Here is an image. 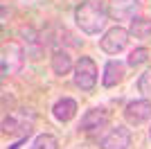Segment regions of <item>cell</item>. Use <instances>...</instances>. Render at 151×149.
<instances>
[{
  "instance_id": "obj_1",
  "label": "cell",
  "mask_w": 151,
  "mask_h": 149,
  "mask_svg": "<svg viewBox=\"0 0 151 149\" xmlns=\"http://www.w3.org/2000/svg\"><path fill=\"white\" fill-rule=\"evenodd\" d=\"M108 20V5L101 0H83L75 9V23L83 34H99Z\"/></svg>"
},
{
  "instance_id": "obj_2",
  "label": "cell",
  "mask_w": 151,
  "mask_h": 149,
  "mask_svg": "<svg viewBox=\"0 0 151 149\" xmlns=\"http://www.w3.org/2000/svg\"><path fill=\"white\" fill-rule=\"evenodd\" d=\"M36 115L29 108H18V111H12L9 115H5L2 120V131L7 136H20L27 138L32 133V124H34Z\"/></svg>"
},
{
  "instance_id": "obj_3",
  "label": "cell",
  "mask_w": 151,
  "mask_h": 149,
  "mask_svg": "<svg viewBox=\"0 0 151 149\" xmlns=\"http://www.w3.org/2000/svg\"><path fill=\"white\" fill-rule=\"evenodd\" d=\"M72 79H75V86L81 88V90H93L95 84H97V66L90 56H79V61L75 63V70H72Z\"/></svg>"
},
{
  "instance_id": "obj_4",
  "label": "cell",
  "mask_w": 151,
  "mask_h": 149,
  "mask_svg": "<svg viewBox=\"0 0 151 149\" xmlns=\"http://www.w3.org/2000/svg\"><path fill=\"white\" fill-rule=\"evenodd\" d=\"M129 38H131L129 30H126V27H120V25H115V27H111V30L99 38V48L104 50L106 54H120L122 50H126Z\"/></svg>"
},
{
  "instance_id": "obj_5",
  "label": "cell",
  "mask_w": 151,
  "mask_h": 149,
  "mask_svg": "<svg viewBox=\"0 0 151 149\" xmlns=\"http://www.w3.org/2000/svg\"><path fill=\"white\" fill-rule=\"evenodd\" d=\"M99 147L101 149H129L131 147V131L124 124L111 127V129L99 138Z\"/></svg>"
},
{
  "instance_id": "obj_6",
  "label": "cell",
  "mask_w": 151,
  "mask_h": 149,
  "mask_svg": "<svg viewBox=\"0 0 151 149\" xmlns=\"http://www.w3.org/2000/svg\"><path fill=\"white\" fill-rule=\"evenodd\" d=\"M124 120L133 127H140L151 120V102L149 99H133L124 106Z\"/></svg>"
},
{
  "instance_id": "obj_7",
  "label": "cell",
  "mask_w": 151,
  "mask_h": 149,
  "mask_svg": "<svg viewBox=\"0 0 151 149\" xmlns=\"http://www.w3.org/2000/svg\"><path fill=\"white\" fill-rule=\"evenodd\" d=\"M23 63H25V52H23L20 45L12 43L2 48V77L18 72L23 68Z\"/></svg>"
},
{
  "instance_id": "obj_8",
  "label": "cell",
  "mask_w": 151,
  "mask_h": 149,
  "mask_svg": "<svg viewBox=\"0 0 151 149\" xmlns=\"http://www.w3.org/2000/svg\"><path fill=\"white\" fill-rule=\"evenodd\" d=\"M108 120H111V115H108L106 108H90V111L83 113L79 129H81L83 133H95V131L106 129Z\"/></svg>"
},
{
  "instance_id": "obj_9",
  "label": "cell",
  "mask_w": 151,
  "mask_h": 149,
  "mask_svg": "<svg viewBox=\"0 0 151 149\" xmlns=\"http://www.w3.org/2000/svg\"><path fill=\"white\" fill-rule=\"evenodd\" d=\"M140 0H108V16L113 20H133Z\"/></svg>"
},
{
  "instance_id": "obj_10",
  "label": "cell",
  "mask_w": 151,
  "mask_h": 149,
  "mask_svg": "<svg viewBox=\"0 0 151 149\" xmlns=\"http://www.w3.org/2000/svg\"><path fill=\"white\" fill-rule=\"evenodd\" d=\"M124 63L122 61H108L106 66H104V74H101V84L106 88H113L117 86L122 79H124Z\"/></svg>"
},
{
  "instance_id": "obj_11",
  "label": "cell",
  "mask_w": 151,
  "mask_h": 149,
  "mask_svg": "<svg viewBox=\"0 0 151 149\" xmlns=\"http://www.w3.org/2000/svg\"><path fill=\"white\" fill-rule=\"evenodd\" d=\"M52 70H54V74H59V77H63V74H68L70 70H75V63H72V56H70L68 50H54L52 52Z\"/></svg>"
},
{
  "instance_id": "obj_12",
  "label": "cell",
  "mask_w": 151,
  "mask_h": 149,
  "mask_svg": "<svg viewBox=\"0 0 151 149\" xmlns=\"http://www.w3.org/2000/svg\"><path fill=\"white\" fill-rule=\"evenodd\" d=\"M52 115H54L59 122H70V120L77 115V102L72 97H61L57 104L52 106Z\"/></svg>"
},
{
  "instance_id": "obj_13",
  "label": "cell",
  "mask_w": 151,
  "mask_h": 149,
  "mask_svg": "<svg viewBox=\"0 0 151 149\" xmlns=\"http://www.w3.org/2000/svg\"><path fill=\"white\" fill-rule=\"evenodd\" d=\"M129 34L133 38H149L151 36V20L149 18H133L129 25Z\"/></svg>"
},
{
  "instance_id": "obj_14",
  "label": "cell",
  "mask_w": 151,
  "mask_h": 149,
  "mask_svg": "<svg viewBox=\"0 0 151 149\" xmlns=\"http://www.w3.org/2000/svg\"><path fill=\"white\" fill-rule=\"evenodd\" d=\"M59 147V140L52 133H41V136H36V140L32 142L29 149H57Z\"/></svg>"
},
{
  "instance_id": "obj_15",
  "label": "cell",
  "mask_w": 151,
  "mask_h": 149,
  "mask_svg": "<svg viewBox=\"0 0 151 149\" xmlns=\"http://www.w3.org/2000/svg\"><path fill=\"white\" fill-rule=\"evenodd\" d=\"M147 59H149V50H147V48H135L131 54H129L126 63H129L131 68H138V66H142Z\"/></svg>"
},
{
  "instance_id": "obj_16",
  "label": "cell",
  "mask_w": 151,
  "mask_h": 149,
  "mask_svg": "<svg viewBox=\"0 0 151 149\" xmlns=\"http://www.w3.org/2000/svg\"><path fill=\"white\" fill-rule=\"evenodd\" d=\"M138 90L145 95L147 99L151 97V66H149L142 74H140V79H138Z\"/></svg>"
},
{
  "instance_id": "obj_17",
  "label": "cell",
  "mask_w": 151,
  "mask_h": 149,
  "mask_svg": "<svg viewBox=\"0 0 151 149\" xmlns=\"http://www.w3.org/2000/svg\"><path fill=\"white\" fill-rule=\"evenodd\" d=\"M149 136H151V129H149Z\"/></svg>"
}]
</instances>
